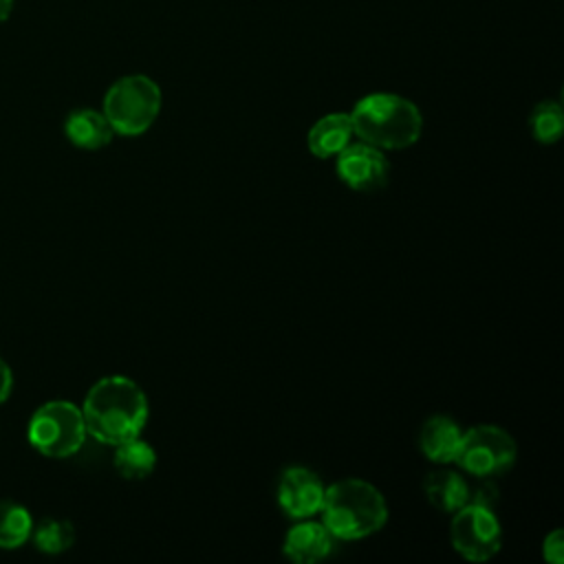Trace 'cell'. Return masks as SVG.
Masks as SVG:
<instances>
[{"mask_svg": "<svg viewBox=\"0 0 564 564\" xmlns=\"http://www.w3.org/2000/svg\"><path fill=\"white\" fill-rule=\"evenodd\" d=\"M163 95L154 79L148 75H126L110 84L104 95L101 112L112 126L115 134L139 137L156 121Z\"/></svg>", "mask_w": 564, "mask_h": 564, "instance_id": "277c9868", "label": "cell"}, {"mask_svg": "<svg viewBox=\"0 0 564 564\" xmlns=\"http://www.w3.org/2000/svg\"><path fill=\"white\" fill-rule=\"evenodd\" d=\"M427 502L441 513H456L469 502V482L454 469H434L423 480Z\"/></svg>", "mask_w": 564, "mask_h": 564, "instance_id": "5bb4252c", "label": "cell"}, {"mask_svg": "<svg viewBox=\"0 0 564 564\" xmlns=\"http://www.w3.org/2000/svg\"><path fill=\"white\" fill-rule=\"evenodd\" d=\"M86 423L82 408L66 399L42 403L29 419L26 438L31 447L46 458H68L77 454L86 441Z\"/></svg>", "mask_w": 564, "mask_h": 564, "instance_id": "5b68a950", "label": "cell"}, {"mask_svg": "<svg viewBox=\"0 0 564 564\" xmlns=\"http://www.w3.org/2000/svg\"><path fill=\"white\" fill-rule=\"evenodd\" d=\"M529 128L538 143L551 145L557 143L564 132V110L557 101H540L529 117Z\"/></svg>", "mask_w": 564, "mask_h": 564, "instance_id": "ac0fdd59", "label": "cell"}, {"mask_svg": "<svg viewBox=\"0 0 564 564\" xmlns=\"http://www.w3.org/2000/svg\"><path fill=\"white\" fill-rule=\"evenodd\" d=\"M40 553L59 555L75 544V527L68 520L44 518L37 524L33 522V531L29 538Z\"/></svg>", "mask_w": 564, "mask_h": 564, "instance_id": "e0dca14e", "label": "cell"}, {"mask_svg": "<svg viewBox=\"0 0 564 564\" xmlns=\"http://www.w3.org/2000/svg\"><path fill=\"white\" fill-rule=\"evenodd\" d=\"M13 4H15V0H0V22H4L11 15Z\"/></svg>", "mask_w": 564, "mask_h": 564, "instance_id": "7402d4cb", "label": "cell"}, {"mask_svg": "<svg viewBox=\"0 0 564 564\" xmlns=\"http://www.w3.org/2000/svg\"><path fill=\"white\" fill-rule=\"evenodd\" d=\"M460 436H463V427L452 416L436 414L423 423L419 434V447L425 454V458H430L432 463L447 465L456 456Z\"/></svg>", "mask_w": 564, "mask_h": 564, "instance_id": "4fadbf2b", "label": "cell"}, {"mask_svg": "<svg viewBox=\"0 0 564 564\" xmlns=\"http://www.w3.org/2000/svg\"><path fill=\"white\" fill-rule=\"evenodd\" d=\"M449 540L454 551L469 562H487L502 546V529L494 509L467 502L452 513Z\"/></svg>", "mask_w": 564, "mask_h": 564, "instance_id": "52a82bcc", "label": "cell"}, {"mask_svg": "<svg viewBox=\"0 0 564 564\" xmlns=\"http://www.w3.org/2000/svg\"><path fill=\"white\" fill-rule=\"evenodd\" d=\"M324 491H326V485L315 471H311L308 467L295 465V467H286L280 474L275 496H278L280 509L289 518L304 520L319 513L324 502Z\"/></svg>", "mask_w": 564, "mask_h": 564, "instance_id": "9c48e42d", "label": "cell"}, {"mask_svg": "<svg viewBox=\"0 0 564 564\" xmlns=\"http://www.w3.org/2000/svg\"><path fill=\"white\" fill-rule=\"evenodd\" d=\"M337 176L355 192H377L388 183L390 163L383 150L364 141H350L335 163Z\"/></svg>", "mask_w": 564, "mask_h": 564, "instance_id": "ba28073f", "label": "cell"}, {"mask_svg": "<svg viewBox=\"0 0 564 564\" xmlns=\"http://www.w3.org/2000/svg\"><path fill=\"white\" fill-rule=\"evenodd\" d=\"M476 485H469V502L494 509L498 505V487L489 480V476L476 478Z\"/></svg>", "mask_w": 564, "mask_h": 564, "instance_id": "d6986e66", "label": "cell"}, {"mask_svg": "<svg viewBox=\"0 0 564 564\" xmlns=\"http://www.w3.org/2000/svg\"><path fill=\"white\" fill-rule=\"evenodd\" d=\"M352 121L348 112H328L319 117L308 134H306V145L308 152L317 159H330L337 156L350 141H352Z\"/></svg>", "mask_w": 564, "mask_h": 564, "instance_id": "8fae6325", "label": "cell"}, {"mask_svg": "<svg viewBox=\"0 0 564 564\" xmlns=\"http://www.w3.org/2000/svg\"><path fill=\"white\" fill-rule=\"evenodd\" d=\"M33 531L31 511L13 500H0V549L13 551L29 542Z\"/></svg>", "mask_w": 564, "mask_h": 564, "instance_id": "2e32d148", "label": "cell"}, {"mask_svg": "<svg viewBox=\"0 0 564 564\" xmlns=\"http://www.w3.org/2000/svg\"><path fill=\"white\" fill-rule=\"evenodd\" d=\"M348 115L355 137L379 150L410 148L423 132L421 110L394 93H370Z\"/></svg>", "mask_w": 564, "mask_h": 564, "instance_id": "7a4b0ae2", "label": "cell"}, {"mask_svg": "<svg viewBox=\"0 0 564 564\" xmlns=\"http://www.w3.org/2000/svg\"><path fill=\"white\" fill-rule=\"evenodd\" d=\"M322 522L335 540H364L388 522V502L368 480L344 478L326 487Z\"/></svg>", "mask_w": 564, "mask_h": 564, "instance_id": "3957f363", "label": "cell"}, {"mask_svg": "<svg viewBox=\"0 0 564 564\" xmlns=\"http://www.w3.org/2000/svg\"><path fill=\"white\" fill-rule=\"evenodd\" d=\"M542 557L551 564H562L564 562V533L562 529H553L544 542H542Z\"/></svg>", "mask_w": 564, "mask_h": 564, "instance_id": "ffe728a7", "label": "cell"}, {"mask_svg": "<svg viewBox=\"0 0 564 564\" xmlns=\"http://www.w3.org/2000/svg\"><path fill=\"white\" fill-rule=\"evenodd\" d=\"M13 390V370L11 366L0 357V405L11 397Z\"/></svg>", "mask_w": 564, "mask_h": 564, "instance_id": "44dd1931", "label": "cell"}, {"mask_svg": "<svg viewBox=\"0 0 564 564\" xmlns=\"http://www.w3.org/2000/svg\"><path fill=\"white\" fill-rule=\"evenodd\" d=\"M333 544H335V538L324 527V522L304 518V520H297V524H293L286 531L282 551L295 564H317L330 555Z\"/></svg>", "mask_w": 564, "mask_h": 564, "instance_id": "30bf717a", "label": "cell"}, {"mask_svg": "<svg viewBox=\"0 0 564 564\" xmlns=\"http://www.w3.org/2000/svg\"><path fill=\"white\" fill-rule=\"evenodd\" d=\"M64 134L79 150H101L112 141L115 130L101 110L75 108L64 121Z\"/></svg>", "mask_w": 564, "mask_h": 564, "instance_id": "7c38bea8", "label": "cell"}, {"mask_svg": "<svg viewBox=\"0 0 564 564\" xmlns=\"http://www.w3.org/2000/svg\"><path fill=\"white\" fill-rule=\"evenodd\" d=\"M112 465H115V469L121 478L143 480L156 467V452L150 443H145L137 436V438H130L121 445H115Z\"/></svg>", "mask_w": 564, "mask_h": 564, "instance_id": "9a60e30c", "label": "cell"}, {"mask_svg": "<svg viewBox=\"0 0 564 564\" xmlns=\"http://www.w3.org/2000/svg\"><path fill=\"white\" fill-rule=\"evenodd\" d=\"M148 414L145 392L123 375H110L93 383L82 403L88 436L110 447L141 436Z\"/></svg>", "mask_w": 564, "mask_h": 564, "instance_id": "6da1fadb", "label": "cell"}, {"mask_svg": "<svg viewBox=\"0 0 564 564\" xmlns=\"http://www.w3.org/2000/svg\"><path fill=\"white\" fill-rule=\"evenodd\" d=\"M516 458H518V445L513 436L498 425L482 423V425L463 430L460 445L452 463H456L458 469L471 474L474 478H480V476L491 478L511 469Z\"/></svg>", "mask_w": 564, "mask_h": 564, "instance_id": "8992f818", "label": "cell"}]
</instances>
